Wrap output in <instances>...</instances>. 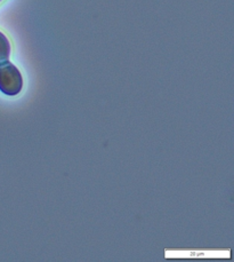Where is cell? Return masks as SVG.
I'll list each match as a JSON object with an SVG mask.
<instances>
[{
    "label": "cell",
    "mask_w": 234,
    "mask_h": 262,
    "mask_svg": "<svg viewBox=\"0 0 234 262\" xmlns=\"http://www.w3.org/2000/svg\"><path fill=\"white\" fill-rule=\"evenodd\" d=\"M11 55V43L8 38L0 32V62L7 61Z\"/></svg>",
    "instance_id": "7a4b0ae2"
},
{
    "label": "cell",
    "mask_w": 234,
    "mask_h": 262,
    "mask_svg": "<svg viewBox=\"0 0 234 262\" xmlns=\"http://www.w3.org/2000/svg\"><path fill=\"white\" fill-rule=\"evenodd\" d=\"M0 2H2V0H0Z\"/></svg>",
    "instance_id": "3957f363"
},
{
    "label": "cell",
    "mask_w": 234,
    "mask_h": 262,
    "mask_svg": "<svg viewBox=\"0 0 234 262\" xmlns=\"http://www.w3.org/2000/svg\"><path fill=\"white\" fill-rule=\"evenodd\" d=\"M22 87L23 78L17 68L8 60L0 62V91L6 95L15 96Z\"/></svg>",
    "instance_id": "6da1fadb"
}]
</instances>
